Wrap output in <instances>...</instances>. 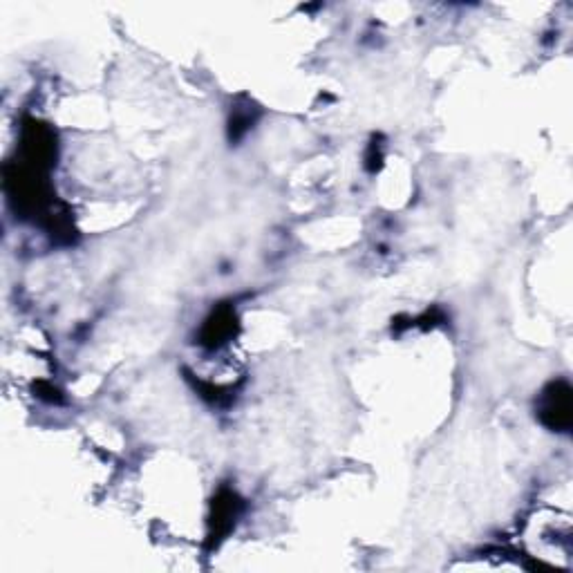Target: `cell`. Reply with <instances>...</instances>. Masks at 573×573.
<instances>
[{
    "instance_id": "1",
    "label": "cell",
    "mask_w": 573,
    "mask_h": 573,
    "mask_svg": "<svg viewBox=\"0 0 573 573\" xmlns=\"http://www.w3.org/2000/svg\"><path fill=\"white\" fill-rule=\"evenodd\" d=\"M21 155L23 164L34 171H50L59 155L54 128L39 119H25L21 128Z\"/></svg>"
},
{
    "instance_id": "2",
    "label": "cell",
    "mask_w": 573,
    "mask_h": 573,
    "mask_svg": "<svg viewBox=\"0 0 573 573\" xmlns=\"http://www.w3.org/2000/svg\"><path fill=\"white\" fill-rule=\"evenodd\" d=\"M538 419L551 432H569L573 426V390L567 381H551L538 397Z\"/></svg>"
},
{
    "instance_id": "3",
    "label": "cell",
    "mask_w": 573,
    "mask_h": 573,
    "mask_svg": "<svg viewBox=\"0 0 573 573\" xmlns=\"http://www.w3.org/2000/svg\"><path fill=\"white\" fill-rule=\"evenodd\" d=\"M244 502L236 491L222 488V491L213 497L211 502V515H209V547H218V544L227 538L236 526Z\"/></svg>"
},
{
    "instance_id": "4",
    "label": "cell",
    "mask_w": 573,
    "mask_h": 573,
    "mask_svg": "<svg viewBox=\"0 0 573 573\" xmlns=\"http://www.w3.org/2000/svg\"><path fill=\"white\" fill-rule=\"evenodd\" d=\"M238 327L236 309L231 305H220L204 321L200 330V345L209 347V350H218V347L227 345L238 334Z\"/></svg>"
},
{
    "instance_id": "5",
    "label": "cell",
    "mask_w": 573,
    "mask_h": 573,
    "mask_svg": "<svg viewBox=\"0 0 573 573\" xmlns=\"http://www.w3.org/2000/svg\"><path fill=\"white\" fill-rule=\"evenodd\" d=\"M258 115H260V110L256 108V103L244 97V106H236L231 110V117H229L231 142H240V139L253 128V124H256Z\"/></svg>"
},
{
    "instance_id": "6",
    "label": "cell",
    "mask_w": 573,
    "mask_h": 573,
    "mask_svg": "<svg viewBox=\"0 0 573 573\" xmlns=\"http://www.w3.org/2000/svg\"><path fill=\"white\" fill-rule=\"evenodd\" d=\"M195 390L202 394V399H206L213 406H227L231 401V390H224L220 385H211V383H204V381H195Z\"/></svg>"
},
{
    "instance_id": "7",
    "label": "cell",
    "mask_w": 573,
    "mask_h": 573,
    "mask_svg": "<svg viewBox=\"0 0 573 573\" xmlns=\"http://www.w3.org/2000/svg\"><path fill=\"white\" fill-rule=\"evenodd\" d=\"M381 162H383L381 144L372 142L370 148H368V155H365V166H368L370 173H374V171H379V168H381Z\"/></svg>"
}]
</instances>
